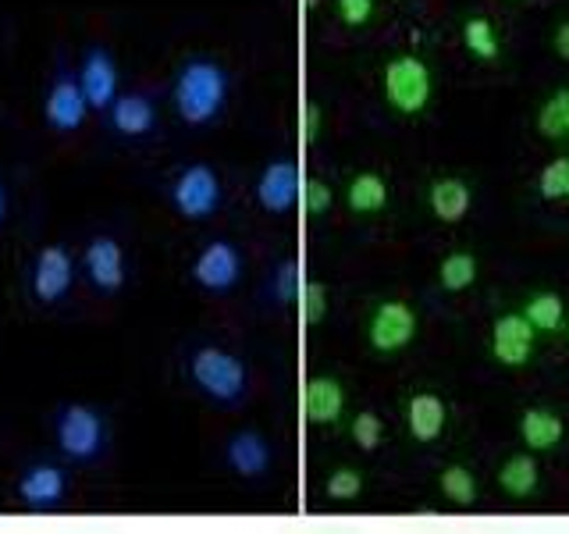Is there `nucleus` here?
I'll use <instances>...</instances> for the list:
<instances>
[{"instance_id": "1", "label": "nucleus", "mask_w": 569, "mask_h": 534, "mask_svg": "<svg viewBox=\"0 0 569 534\" xmlns=\"http://www.w3.org/2000/svg\"><path fill=\"white\" fill-rule=\"evenodd\" d=\"M231 97V76L221 61L207 58V53H192L178 65L171 79V103L174 115L189 129H207L228 107Z\"/></svg>"}, {"instance_id": "2", "label": "nucleus", "mask_w": 569, "mask_h": 534, "mask_svg": "<svg viewBox=\"0 0 569 534\" xmlns=\"http://www.w3.org/2000/svg\"><path fill=\"white\" fill-rule=\"evenodd\" d=\"M53 449L71 467H97L111 453V421L93 403H61L50 417Z\"/></svg>"}, {"instance_id": "3", "label": "nucleus", "mask_w": 569, "mask_h": 534, "mask_svg": "<svg viewBox=\"0 0 569 534\" xmlns=\"http://www.w3.org/2000/svg\"><path fill=\"white\" fill-rule=\"evenodd\" d=\"M186 378L213 406H239L249 396V367L224 346H192L186 356Z\"/></svg>"}, {"instance_id": "4", "label": "nucleus", "mask_w": 569, "mask_h": 534, "mask_svg": "<svg viewBox=\"0 0 569 534\" xmlns=\"http://www.w3.org/2000/svg\"><path fill=\"white\" fill-rule=\"evenodd\" d=\"M26 289L36 307H61L76 289V254L68 243H43L29 260Z\"/></svg>"}, {"instance_id": "5", "label": "nucleus", "mask_w": 569, "mask_h": 534, "mask_svg": "<svg viewBox=\"0 0 569 534\" xmlns=\"http://www.w3.org/2000/svg\"><path fill=\"white\" fill-rule=\"evenodd\" d=\"M221 200H224L221 178L207 160H192V165L178 168L168 186V204L178 218H186V221L213 218V214L221 210Z\"/></svg>"}, {"instance_id": "6", "label": "nucleus", "mask_w": 569, "mask_h": 534, "mask_svg": "<svg viewBox=\"0 0 569 534\" xmlns=\"http://www.w3.org/2000/svg\"><path fill=\"white\" fill-rule=\"evenodd\" d=\"M89 100L79 86L76 65H68L64 58L53 65V76L47 82V97H43V121L50 132L58 136H76L82 132V125L89 121Z\"/></svg>"}, {"instance_id": "7", "label": "nucleus", "mask_w": 569, "mask_h": 534, "mask_svg": "<svg viewBox=\"0 0 569 534\" xmlns=\"http://www.w3.org/2000/svg\"><path fill=\"white\" fill-rule=\"evenodd\" d=\"M71 495V471L58 459H32L14 477V498L29 513H58Z\"/></svg>"}, {"instance_id": "8", "label": "nucleus", "mask_w": 569, "mask_h": 534, "mask_svg": "<svg viewBox=\"0 0 569 534\" xmlns=\"http://www.w3.org/2000/svg\"><path fill=\"white\" fill-rule=\"evenodd\" d=\"M82 278L97 296H118L129 285V249L111 231H97L93 239L82 246Z\"/></svg>"}, {"instance_id": "9", "label": "nucleus", "mask_w": 569, "mask_h": 534, "mask_svg": "<svg viewBox=\"0 0 569 534\" xmlns=\"http://www.w3.org/2000/svg\"><path fill=\"white\" fill-rule=\"evenodd\" d=\"M381 86H385V100L396 107L399 115L413 118L431 103L435 79H431V68H427L420 58H413V53H399V58H391L385 65Z\"/></svg>"}, {"instance_id": "10", "label": "nucleus", "mask_w": 569, "mask_h": 534, "mask_svg": "<svg viewBox=\"0 0 569 534\" xmlns=\"http://www.w3.org/2000/svg\"><path fill=\"white\" fill-rule=\"evenodd\" d=\"M189 275L196 281V289H203L210 296H224L242 278V249L231 239H210L192 257Z\"/></svg>"}, {"instance_id": "11", "label": "nucleus", "mask_w": 569, "mask_h": 534, "mask_svg": "<svg viewBox=\"0 0 569 534\" xmlns=\"http://www.w3.org/2000/svg\"><path fill=\"white\" fill-rule=\"evenodd\" d=\"M76 76H79V86H82L89 107H93V111H100V115L121 93V68H118V58H114V50L103 47V43L82 47V58L76 65Z\"/></svg>"}, {"instance_id": "12", "label": "nucleus", "mask_w": 569, "mask_h": 534, "mask_svg": "<svg viewBox=\"0 0 569 534\" xmlns=\"http://www.w3.org/2000/svg\"><path fill=\"white\" fill-rule=\"evenodd\" d=\"M417 338V310L406 299H385L373 307L367 343L373 353H402Z\"/></svg>"}, {"instance_id": "13", "label": "nucleus", "mask_w": 569, "mask_h": 534, "mask_svg": "<svg viewBox=\"0 0 569 534\" xmlns=\"http://www.w3.org/2000/svg\"><path fill=\"white\" fill-rule=\"evenodd\" d=\"M107 129H111L118 139H150L160 129V115H157V100L142 89H121L114 97V103L103 111Z\"/></svg>"}, {"instance_id": "14", "label": "nucleus", "mask_w": 569, "mask_h": 534, "mask_svg": "<svg viewBox=\"0 0 569 534\" xmlns=\"http://www.w3.org/2000/svg\"><path fill=\"white\" fill-rule=\"evenodd\" d=\"M224 467L242 477V481H260L271 474V463H274V449L271 442H267L260 432H253V427H242V432H236L228 442H224Z\"/></svg>"}, {"instance_id": "15", "label": "nucleus", "mask_w": 569, "mask_h": 534, "mask_svg": "<svg viewBox=\"0 0 569 534\" xmlns=\"http://www.w3.org/2000/svg\"><path fill=\"white\" fill-rule=\"evenodd\" d=\"M299 168L292 157H278V160H267L260 178H257V204L267 214H284L292 210L299 200Z\"/></svg>"}, {"instance_id": "16", "label": "nucleus", "mask_w": 569, "mask_h": 534, "mask_svg": "<svg viewBox=\"0 0 569 534\" xmlns=\"http://www.w3.org/2000/svg\"><path fill=\"white\" fill-rule=\"evenodd\" d=\"M533 325L523 314H502L491 325V356L502 367H527L533 356Z\"/></svg>"}, {"instance_id": "17", "label": "nucleus", "mask_w": 569, "mask_h": 534, "mask_svg": "<svg viewBox=\"0 0 569 534\" xmlns=\"http://www.w3.org/2000/svg\"><path fill=\"white\" fill-rule=\"evenodd\" d=\"M342 409H346V388L338 378L320 374V378H310L307 388H302V414H307L310 424H317V427L338 424Z\"/></svg>"}, {"instance_id": "18", "label": "nucleus", "mask_w": 569, "mask_h": 534, "mask_svg": "<svg viewBox=\"0 0 569 534\" xmlns=\"http://www.w3.org/2000/svg\"><path fill=\"white\" fill-rule=\"evenodd\" d=\"M427 204H431V214L438 221L452 225V221H462L470 214L473 192L462 178H435L431 189H427Z\"/></svg>"}, {"instance_id": "19", "label": "nucleus", "mask_w": 569, "mask_h": 534, "mask_svg": "<svg viewBox=\"0 0 569 534\" xmlns=\"http://www.w3.org/2000/svg\"><path fill=\"white\" fill-rule=\"evenodd\" d=\"M566 435V424L559 414H551L545 406H533L520 417V438L530 453H551Z\"/></svg>"}, {"instance_id": "20", "label": "nucleus", "mask_w": 569, "mask_h": 534, "mask_svg": "<svg viewBox=\"0 0 569 534\" xmlns=\"http://www.w3.org/2000/svg\"><path fill=\"white\" fill-rule=\"evenodd\" d=\"M406 427L417 442H435L445 432V403L435 392H417L406 403Z\"/></svg>"}, {"instance_id": "21", "label": "nucleus", "mask_w": 569, "mask_h": 534, "mask_svg": "<svg viewBox=\"0 0 569 534\" xmlns=\"http://www.w3.org/2000/svg\"><path fill=\"white\" fill-rule=\"evenodd\" d=\"M346 200L352 214H378L388 204V182L378 171H360L346 189Z\"/></svg>"}, {"instance_id": "22", "label": "nucleus", "mask_w": 569, "mask_h": 534, "mask_svg": "<svg viewBox=\"0 0 569 534\" xmlns=\"http://www.w3.org/2000/svg\"><path fill=\"white\" fill-rule=\"evenodd\" d=\"M538 463H533V456H509L502 463V471H498V485H502V492L509 498H530L533 492H538Z\"/></svg>"}, {"instance_id": "23", "label": "nucleus", "mask_w": 569, "mask_h": 534, "mask_svg": "<svg viewBox=\"0 0 569 534\" xmlns=\"http://www.w3.org/2000/svg\"><path fill=\"white\" fill-rule=\"evenodd\" d=\"M438 281L445 293H462L470 289V285L477 281V257L467 254V249H456V254H449L441 260L438 267Z\"/></svg>"}, {"instance_id": "24", "label": "nucleus", "mask_w": 569, "mask_h": 534, "mask_svg": "<svg viewBox=\"0 0 569 534\" xmlns=\"http://www.w3.org/2000/svg\"><path fill=\"white\" fill-rule=\"evenodd\" d=\"M523 317L533 325V332H559L566 320V303L556 293H538L527 299Z\"/></svg>"}, {"instance_id": "25", "label": "nucleus", "mask_w": 569, "mask_h": 534, "mask_svg": "<svg viewBox=\"0 0 569 534\" xmlns=\"http://www.w3.org/2000/svg\"><path fill=\"white\" fill-rule=\"evenodd\" d=\"M538 132L545 139H569V86L551 93L538 111Z\"/></svg>"}, {"instance_id": "26", "label": "nucleus", "mask_w": 569, "mask_h": 534, "mask_svg": "<svg viewBox=\"0 0 569 534\" xmlns=\"http://www.w3.org/2000/svg\"><path fill=\"white\" fill-rule=\"evenodd\" d=\"M462 43H467V50L473 53V58L480 61H498V36H495V26L488 22V18H467L462 22Z\"/></svg>"}, {"instance_id": "27", "label": "nucleus", "mask_w": 569, "mask_h": 534, "mask_svg": "<svg viewBox=\"0 0 569 534\" xmlns=\"http://www.w3.org/2000/svg\"><path fill=\"white\" fill-rule=\"evenodd\" d=\"M438 485H441V495L449 498V503H456V506H473V498H477V477L467 467H445L441 477H438Z\"/></svg>"}, {"instance_id": "28", "label": "nucleus", "mask_w": 569, "mask_h": 534, "mask_svg": "<svg viewBox=\"0 0 569 534\" xmlns=\"http://www.w3.org/2000/svg\"><path fill=\"white\" fill-rule=\"evenodd\" d=\"M299 289H302V278H299V264L296 260H281L271 275V296L278 307H292L299 299Z\"/></svg>"}, {"instance_id": "29", "label": "nucleus", "mask_w": 569, "mask_h": 534, "mask_svg": "<svg viewBox=\"0 0 569 534\" xmlns=\"http://www.w3.org/2000/svg\"><path fill=\"white\" fill-rule=\"evenodd\" d=\"M538 189L545 200H569V157L548 160L538 178Z\"/></svg>"}, {"instance_id": "30", "label": "nucleus", "mask_w": 569, "mask_h": 534, "mask_svg": "<svg viewBox=\"0 0 569 534\" xmlns=\"http://www.w3.org/2000/svg\"><path fill=\"white\" fill-rule=\"evenodd\" d=\"M296 303L302 307V320H307V325H320V320L328 317V289H325V281H302Z\"/></svg>"}, {"instance_id": "31", "label": "nucleus", "mask_w": 569, "mask_h": 534, "mask_svg": "<svg viewBox=\"0 0 569 534\" xmlns=\"http://www.w3.org/2000/svg\"><path fill=\"white\" fill-rule=\"evenodd\" d=\"M325 492H328V498H335V503H349V498H356V495L363 492V474L360 471H349V467L335 471L328 477Z\"/></svg>"}, {"instance_id": "32", "label": "nucleus", "mask_w": 569, "mask_h": 534, "mask_svg": "<svg viewBox=\"0 0 569 534\" xmlns=\"http://www.w3.org/2000/svg\"><path fill=\"white\" fill-rule=\"evenodd\" d=\"M381 432H385V427H381V417L378 414H370V409H367V414H356L352 417V427H349V435H352V442L356 445H360V449H378V445H381Z\"/></svg>"}, {"instance_id": "33", "label": "nucleus", "mask_w": 569, "mask_h": 534, "mask_svg": "<svg viewBox=\"0 0 569 534\" xmlns=\"http://www.w3.org/2000/svg\"><path fill=\"white\" fill-rule=\"evenodd\" d=\"M299 196H302V207H307V214H325V210H331V186L328 182H320V178H307V182L299 186Z\"/></svg>"}, {"instance_id": "34", "label": "nucleus", "mask_w": 569, "mask_h": 534, "mask_svg": "<svg viewBox=\"0 0 569 534\" xmlns=\"http://www.w3.org/2000/svg\"><path fill=\"white\" fill-rule=\"evenodd\" d=\"M335 4H338V18L349 29H363L373 18V0H335Z\"/></svg>"}, {"instance_id": "35", "label": "nucleus", "mask_w": 569, "mask_h": 534, "mask_svg": "<svg viewBox=\"0 0 569 534\" xmlns=\"http://www.w3.org/2000/svg\"><path fill=\"white\" fill-rule=\"evenodd\" d=\"M320 125H325V111H320V103L302 107V139L317 142L320 139Z\"/></svg>"}, {"instance_id": "36", "label": "nucleus", "mask_w": 569, "mask_h": 534, "mask_svg": "<svg viewBox=\"0 0 569 534\" xmlns=\"http://www.w3.org/2000/svg\"><path fill=\"white\" fill-rule=\"evenodd\" d=\"M551 47H556V53H559L562 61H569V22H562L556 29V40H551Z\"/></svg>"}, {"instance_id": "37", "label": "nucleus", "mask_w": 569, "mask_h": 534, "mask_svg": "<svg viewBox=\"0 0 569 534\" xmlns=\"http://www.w3.org/2000/svg\"><path fill=\"white\" fill-rule=\"evenodd\" d=\"M8 218H11V189L4 182V175H0V228L8 225Z\"/></svg>"}, {"instance_id": "38", "label": "nucleus", "mask_w": 569, "mask_h": 534, "mask_svg": "<svg viewBox=\"0 0 569 534\" xmlns=\"http://www.w3.org/2000/svg\"><path fill=\"white\" fill-rule=\"evenodd\" d=\"M317 4H320V0H307V8H310V11H313Z\"/></svg>"}]
</instances>
